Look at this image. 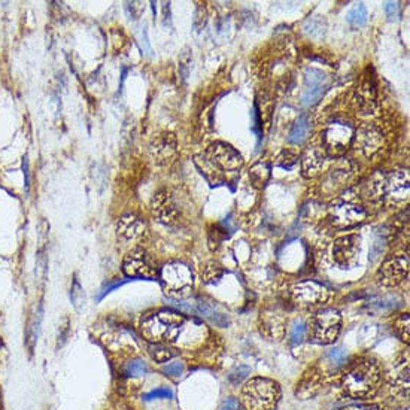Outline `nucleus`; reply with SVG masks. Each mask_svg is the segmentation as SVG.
I'll list each match as a JSON object with an SVG mask.
<instances>
[{
    "mask_svg": "<svg viewBox=\"0 0 410 410\" xmlns=\"http://www.w3.org/2000/svg\"><path fill=\"white\" fill-rule=\"evenodd\" d=\"M297 163V156L295 154H293L291 151H282L278 158H276V164H278L279 167L282 169H291L294 164Z\"/></svg>",
    "mask_w": 410,
    "mask_h": 410,
    "instance_id": "72a5a7b5",
    "label": "nucleus"
},
{
    "mask_svg": "<svg viewBox=\"0 0 410 410\" xmlns=\"http://www.w3.org/2000/svg\"><path fill=\"white\" fill-rule=\"evenodd\" d=\"M409 274V259L404 255H393L385 260L377 272V281L385 286H395L402 284Z\"/></svg>",
    "mask_w": 410,
    "mask_h": 410,
    "instance_id": "9b49d317",
    "label": "nucleus"
},
{
    "mask_svg": "<svg viewBox=\"0 0 410 410\" xmlns=\"http://www.w3.org/2000/svg\"><path fill=\"white\" fill-rule=\"evenodd\" d=\"M352 143H355V148L360 151L363 156L373 157L375 154L382 148L384 135L376 126L366 124L354 133Z\"/></svg>",
    "mask_w": 410,
    "mask_h": 410,
    "instance_id": "4468645a",
    "label": "nucleus"
},
{
    "mask_svg": "<svg viewBox=\"0 0 410 410\" xmlns=\"http://www.w3.org/2000/svg\"><path fill=\"white\" fill-rule=\"evenodd\" d=\"M126 373L129 376H142V375L148 373V367L142 361H131L126 367Z\"/></svg>",
    "mask_w": 410,
    "mask_h": 410,
    "instance_id": "f704fd0d",
    "label": "nucleus"
},
{
    "mask_svg": "<svg viewBox=\"0 0 410 410\" xmlns=\"http://www.w3.org/2000/svg\"><path fill=\"white\" fill-rule=\"evenodd\" d=\"M222 274H224V269L217 263H209L202 272L203 281L206 284H217L222 278Z\"/></svg>",
    "mask_w": 410,
    "mask_h": 410,
    "instance_id": "c756f323",
    "label": "nucleus"
},
{
    "mask_svg": "<svg viewBox=\"0 0 410 410\" xmlns=\"http://www.w3.org/2000/svg\"><path fill=\"white\" fill-rule=\"evenodd\" d=\"M122 270L129 278H143V279H154L158 276L157 264L154 261L147 251L142 248L131 249L122 263Z\"/></svg>",
    "mask_w": 410,
    "mask_h": 410,
    "instance_id": "6e6552de",
    "label": "nucleus"
},
{
    "mask_svg": "<svg viewBox=\"0 0 410 410\" xmlns=\"http://www.w3.org/2000/svg\"><path fill=\"white\" fill-rule=\"evenodd\" d=\"M325 156L324 149H320L316 147H312L304 152L302 158V173L304 178H315L321 173L324 164H325Z\"/></svg>",
    "mask_w": 410,
    "mask_h": 410,
    "instance_id": "aec40b11",
    "label": "nucleus"
},
{
    "mask_svg": "<svg viewBox=\"0 0 410 410\" xmlns=\"http://www.w3.org/2000/svg\"><path fill=\"white\" fill-rule=\"evenodd\" d=\"M385 13H386V15H388L389 18L397 17V14H398V5L394 3V2H388V3L385 5Z\"/></svg>",
    "mask_w": 410,
    "mask_h": 410,
    "instance_id": "79ce46f5",
    "label": "nucleus"
},
{
    "mask_svg": "<svg viewBox=\"0 0 410 410\" xmlns=\"http://www.w3.org/2000/svg\"><path fill=\"white\" fill-rule=\"evenodd\" d=\"M249 368L248 367H245V366H240V367H238V368H234V370L229 375V379H230V382L231 384H234V385H238V384H240L243 379L249 375Z\"/></svg>",
    "mask_w": 410,
    "mask_h": 410,
    "instance_id": "e433bc0d",
    "label": "nucleus"
},
{
    "mask_svg": "<svg viewBox=\"0 0 410 410\" xmlns=\"http://www.w3.org/2000/svg\"><path fill=\"white\" fill-rule=\"evenodd\" d=\"M354 133L355 130L350 122H345V121L330 122L322 135L324 152L331 157L342 156V154L346 152V149L352 145Z\"/></svg>",
    "mask_w": 410,
    "mask_h": 410,
    "instance_id": "0eeeda50",
    "label": "nucleus"
},
{
    "mask_svg": "<svg viewBox=\"0 0 410 410\" xmlns=\"http://www.w3.org/2000/svg\"><path fill=\"white\" fill-rule=\"evenodd\" d=\"M361 239L356 234H347L337 239L333 246V259L342 269H350L356 263Z\"/></svg>",
    "mask_w": 410,
    "mask_h": 410,
    "instance_id": "f8f14e48",
    "label": "nucleus"
},
{
    "mask_svg": "<svg viewBox=\"0 0 410 410\" xmlns=\"http://www.w3.org/2000/svg\"><path fill=\"white\" fill-rule=\"evenodd\" d=\"M261 333L270 341H279L285 334V324L282 316L274 312H265L260 321Z\"/></svg>",
    "mask_w": 410,
    "mask_h": 410,
    "instance_id": "4be33fe9",
    "label": "nucleus"
},
{
    "mask_svg": "<svg viewBox=\"0 0 410 410\" xmlns=\"http://www.w3.org/2000/svg\"><path fill=\"white\" fill-rule=\"evenodd\" d=\"M149 354L152 356V360H156L157 363L163 364V363H167L173 358V354L167 346H164L163 343H156V345H151L149 346Z\"/></svg>",
    "mask_w": 410,
    "mask_h": 410,
    "instance_id": "c85d7f7f",
    "label": "nucleus"
},
{
    "mask_svg": "<svg viewBox=\"0 0 410 410\" xmlns=\"http://www.w3.org/2000/svg\"><path fill=\"white\" fill-rule=\"evenodd\" d=\"M311 129H312V124H311L309 115L302 114L299 118H297L295 124L293 126L288 140L291 143H295V145H300V143H303L307 139V136H309Z\"/></svg>",
    "mask_w": 410,
    "mask_h": 410,
    "instance_id": "b1692460",
    "label": "nucleus"
},
{
    "mask_svg": "<svg viewBox=\"0 0 410 410\" xmlns=\"http://www.w3.org/2000/svg\"><path fill=\"white\" fill-rule=\"evenodd\" d=\"M327 75L320 69H307L304 72V91L302 105L309 108L320 101L327 90Z\"/></svg>",
    "mask_w": 410,
    "mask_h": 410,
    "instance_id": "ddd939ff",
    "label": "nucleus"
},
{
    "mask_svg": "<svg viewBox=\"0 0 410 410\" xmlns=\"http://www.w3.org/2000/svg\"><path fill=\"white\" fill-rule=\"evenodd\" d=\"M117 231L122 240H138L147 233V225L136 215H124L118 221Z\"/></svg>",
    "mask_w": 410,
    "mask_h": 410,
    "instance_id": "6ab92c4d",
    "label": "nucleus"
},
{
    "mask_svg": "<svg viewBox=\"0 0 410 410\" xmlns=\"http://www.w3.org/2000/svg\"><path fill=\"white\" fill-rule=\"evenodd\" d=\"M160 281L164 293L175 300L187 297L192 286V272L187 264L172 261L160 270Z\"/></svg>",
    "mask_w": 410,
    "mask_h": 410,
    "instance_id": "39448f33",
    "label": "nucleus"
},
{
    "mask_svg": "<svg viewBox=\"0 0 410 410\" xmlns=\"http://www.w3.org/2000/svg\"><path fill=\"white\" fill-rule=\"evenodd\" d=\"M356 105L364 114H375L377 109V85L375 76L370 72H366L355 90Z\"/></svg>",
    "mask_w": 410,
    "mask_h": 410,
    "instance_id": "2eb2a0df",
    "label": "nucleus"
},
{
    "mask_svg": "<svg viewBox=\"0 0 410 410\" xmlns=\"http://www.w3.org/2000/svg\"><path fill=\"white\" fill-rule=\"evenodd\" d=\"M394 393L403 397L409 395V366L406 364L394 377L391 384Z\"/></svg>",
    "mask_w": 410,
    "mask_h": 410,
    "instance_id": "cd10ccee",
    "label": "nucleus"
},
{
    "mask_svg": "<svg viewBox=\"0 0 410 410\" xmlns=\"http://www.w3.org/2000/svg\"><path fill=\"white\" fill-rule=\"evenodd\" d=\"M151 212L154 218L163 224H173L178 218L177 204L173 202L170 191L158 190L151 200Z\"/></svg>",
    "mask_w": 410,
    "mask_h": 410,
    "instance_id": "f3484780",
    "label": "nucleus"
},
{
    "mask_svg": "<svg viewBox=\"0 0 410 410\" xmlns=\"http://www.w3.org/2000/svg\"><path fill=\"white\" fill-rule=\"evenodd\" d=\"M206 157L213 167H218L224 172H234L240 169L243 164L240 154L222 142H217L211 145Z\"/></svg>",
    "mask_w": 410,
    "mask_h": 410,
    "instance_id": "9d476101",
    "label": "nucleus"
},
{
    "mask_svg": "<svg viewBox=\"0 0 410 410\" xmlns=\"http://www.w3.org/2000/svg\"><path fill=\"white\" fill-rule=\"evenodd\" d=\"M342 330V315L334 307H325L313 318V339L321 345H331Z\"/></svg>",
    "mask_w": 410,
    "mask_h": 410,
    "instance_id": "423d86ee",
    "label": "nucleus"
},
{
    "mask_svg": "<svg viewBox=\"0 0 410 410\" xmlns=\"http://www.w3.org/2000/svg\"><path fill=\"white\" fill-rule=\"evenodd\" d=\"M70 295H72V302H74L76 309H81V304L84 303L85 297H84V291H82V288H81V285H79L78 281L74 282V286H72Z\"/></svg>",
    "mask_w": 410,
    "mask_h": 410,
    "instance_id": "c9c22d12",
    "label": "nucleus"
},
{
    "mask_svg": "<svg viewBox=\"0 0 410 410\" xmlns=\"http://www.w3.org/2000/svg\"><path fill=\"white\" fill-rule=\"evenodd\" d=\"M183 370H186V366H183V363H181V361L170 363V364H167L166 367L163 368V372L166 373L167 376H172V377L181 376L183 373Z\"/></svg>",
    "mask_w": 410,
    "mask_h": 410,
    "instance_id": "4c0bfd02",
    "label": "nucleus"
},
{
    "mask_svg": "<svg viewBox=\"0 0 410 410\" xmlns=\"http://www.w3.org/2000/svg\"><path fill=\"white\" fill-rule=\"evenodd\" d=\"M394 328H395V331H397L400 339H402L406 343H409V315L407 313L397 318Z\"/></svg>",
    "mask_w": 410,
    "mask_h": 410,
    "instance_id": "2f4dec72",
    "label": "nucleus"
},
{
    "mask_svg": "<svg viewBox=\"0 0 410 410\" xmlns=\"http://www.w3.org/2000/svg\"><path fill=\"white\" fill-rule=\"evenodd\" d=\"M321 385H322V377H321L320 370H318V368H311V370H307L304 373L302 381L297 384L295 395L300 397L302 400L311 398L318 394Z\"/></svg>",
    "mask_w": 410,
    "mask_h": 410,
    "instance_id": "412c9836",
    "label": "nucleus"
},
{
    "mask_svg": "<svg viewBox=\"0 0 410 410\" xmlns=\"http://www.w3.org/2000/svg\"><path fill=\"white\" fill-rule=\"evenodd\" d=\"M384 188H385V173L377 172L366 183L364 187L366 200L372 204L384 203Z\"/></svg>",
    "mask_w": 410,
    "mask_h": 410,
    "instance_id": "5701e85b",
    "label": "nucleus"
},
{
    "mask_svg": "<svg viewBox=\"0 0 410 410\" xmlns=\"http://www.w3.org/2000/svg\"><path fill=\"white\" fill-rule=\"evenodd\" d=\"M186 322V315L173 311H160L143 318L140 331L149 342L172 343L181 336Z\"/></svg>",
    "mask_w": 410,
    "mask_h": 410,
    "instance_id": "f257e3e1",
    "label": "nucleus"
},
{
    "mask_svg": "<svg viewBox=\"0 0 410 410\" xmlns=\"http://www.w3.org/2000/svg\"><path fill=\"white\" fill-rule=\"evenodd\" d=\"M220 410H240V403L238 398H227L225 402L222 403Z\"/></svg>",
    "mask_w": 410,
    "mask_h": 410,
    "instance_id": "a19ab883",
    "label": "nucleus"
},
{
    "mask_svg": "<svg viewBox=\"0 0 410 410\" xmlns=\"http://www.w3.org/2000/svg\"><path fill=\"white\" fill-rule=\"evenodd\" d=\"M382 382V373L379 366L373 361H363L354 366L343 376L345 393L352 398H370L373 397Z\"/></svg>",
    "mask_w": 410,
    "mask_h": 410,
    "instance_id": "f03ea898",
    "label": "nucleus"
},
{
    "mask_svg": "<svg viewBox=\"0 0 410 410\" xmlns=\"http://www.w3.org/2000/svg\"><path fill=\"white\" fill-rule=\"evenodd\" d=\"M409 200V173L406 170H395L385 175L384 202L391 206H400Z\"/></svg>",
    "mask_w": 410,
    "mask_h": 410,
    "instance_id": "1a4fd4ad",
    "label": "nucleus"
},
{
    "mask_svg": "<svg viewBox=\"0 0 410 410\" xmlns=\"http://www.w3.org/2000/svg\"><path fill=\"white\" fill-rule=\"evenodd\" d=\"M367 18H368V14H367L366 6L363 3H358L356 6H354L351 9L350 14H347L346 22L351 27L360 28V27L367 24Z\"/></svg>",
    "mask_w": 410,
    "mask_h": 410,
    "instance_id": "bb28decb",
    "label": "nucleus"
},
{
    "mask_svg": "<svg viewBox=\"0 0 410 410\" xmlns=\"http://www.w3.org/2000/svg\"><path fill=\"white\" fill-rule=\"evenodd\" d=\"M227 229L222 227V225H215V227L212 229L211 234H209V245L211 248H218V246L221 245V242L224 239H227Z\"/></svg>",
    "mask_w": 410,
    "mask_h": 410,
    "instance_id": "7c9ffc66",
    "label": "nucleus"
},
{
    "mask_svg": "<svg viewBox=\"0 0 410 410\" xmlns=\"http://www.w3.org/2000/svg\"><path fill=\"white\" fill-rule=\"evenodd\" d=\"M173 394L170 389L167 388H158V389H154V391L148 393L145 395V400H156V398H172Z\"/></svg>",
    "mask_w": 410,
    "mask_h": 410,
    "instance_id": "ea45409f",
    "label": "nucleus"
},
{
    "mask_svg": "<svg viewBox=\"0 0 410 410\" xmlns=\"http://www.w3.org/2000/svg\"><path fill=\"white\" fill-rule=\"evenodd\" d=\"M293 299L304 306L321 304L328 299V290L325 285L315 281H304L294 285Z\"/></svg>",
    "mask_w": 410,
    "mask_h": 410,
    "instance_id": "dca6fc26",
    "label": "nucleus"
},
{
    "mask_svg": "<svg viewBox=\"0 0 410 410\" xmlns=\"http://www.w3.org/2000/svg\"><path fill=\"white\" fill-rule=\"evenodd\" d=\"M149 152L157 164H167L177 157L178 140L173 133H161L152 140Z\"/></svg>",
    "mask_w": 410,
    "mask_h": 410,
    "instance_id": "a211bd4d",
    "label": "nucleus"
},
{
    "mask_svg": "<svg viewBox=\"0 0 410 410\" xmlns=\"http://www.w3.org/2000/svg\"><path fill=\"white\" fill-rule=\"evenodd\" d=\"M249 178L255 187H264L270 178V167L268 163H257L249 172Z\"/></svg>",
    "mask_w": 410,
    "mask_h": 410,
    "instance_id": "a878e982",
    "label": "nucleus"
},
{
    "mask_svg": "<svg viewBox=\"0 0 410 410\" xmlns=\"http://www.w3.org/2000/svg\"><path fill=\"white\" fill-rule=\"evenodd\" d=\"M242 398L248 410H273L281 400V388L270 379L255 377L245 385Z\"/></svg>",
    "mask_w": 410,
    "mask_h": 410,
    "instance_id": "7ed1b4c3",
    "label": "nucleus"
},
{
    "mask_svg": "<svg viewBox=\"0 0 410 410\" xmlns=\"http://www.w3.org/2000/svg\"><path fill=\"white\" fill-rule=\"evenodd\" d=\"M196 312H199L200 315L206 316L208 320H211L212 322H215L220 327H227L229 325V318L227 315H224L222 312H220L217 307H215L213 304L211 303H197V307H196Z\"/></svg>",
    "mask_w": 410,
    "mask_h": 410,
    "instance_id": "393cba45",
    "label": "nucleus"
},
{
    "mask_svg": "<svg viewBox=\"0 0 410 410\" xmlns=\"http://www.w3.org/2000/svg\"><path fill=\"white\" fill-rule=\"evenodd\" d=\"M307 333V325L303 321H295L291 328V342L294 345H299L304 341Z\"/></svg>",
    "mask_w": 410,
    "mask_h": 410,
    "instance_id": "473e14b6",
    "label": "nucleus"
},
{
    "mask_svg": "<svg viewBox=\"0 0 410 410\" xmlns=\"http://www.w3.org/2000/svg\"><path fill=\"white\" fill-rule=\"evenodd\" d=\"M367 217L366 208L356 194L347 191L337 199L330 208V221L337 229H350L361 224Z\"/></svg>",
    "mask_w": 410,
    "mask_h": 410,
    "instance_id": "20e7f679",
    "label": "nucleus"
},
{
    "mask_svg": "<svg viewBox=\"0 0 410 410\" xmlns=\"http://www.w3.org/2000/svg\"><path fill=\"white\" fill-rule=\"evenodd\" d=\"M343 410H384V409L376 404H360V406H350Z\"/></svg>",
    "mask_w": 410,
    "mask_h": 410,
    "instance_id": "37998d69",
    "label": "nucleus"
},
{
    "mask_svg": "<svg viewBox=\"0 0 410 410\" xmlns=\"http://www.w3.org/2000/svg\"><path fill=\"white\" fill-rule=\"evenodd\" d=\"M328 358H330L333 364L341 366L346 360V352L342 350V347H334V350L328 352Z\"/></svg>",
    "mask_w": 410,
    "mask_h": 410,
    "instance_id": "58836bf2",
    "label": "nucleus"
}]
</instances>
